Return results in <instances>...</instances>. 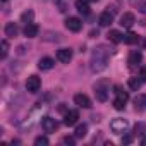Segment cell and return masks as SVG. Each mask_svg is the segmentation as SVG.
<instances>
[{
	"mask_svg": "<svg viewBox=\"0 0 146 146\" xmlns=\"http://www.w3.org/2000/svg\"><path fill=\"white\" fill-rule=\"evenodd\" d=\"M108 55H110V50L105 46V45H100L98 48H95L93 55H91V62H90V67L93 72H102L107 69V64H108Z\"/></svg>",
	"mask_w": 146,
	"mask_h": 146,
	"instance_id": "obj_1",
	"label": "cell"
},
{
	"mask_svg": "<svg viewBox=\"0 0 146 146\" xmlns=\"http://www.w3.org/2000/svg\"><path fill=\"white\" fill-rule=\"evenodd\" d=\"M127 127H129V122L125 119H120V117H117L110 122V131L113 134H122V132L127 131Z\"/></svg>",
	"mask_w": 146,
	"mask_h": 146,
	"instance_id": "obj_2",
	"label": "cell"
},
{
	"mask_svg": "<svg viewBox=\"0 0 146 146\" xmlns=\"http://www.w3.org/2000/svg\"><path fill=\"white\" fill-rule=\"evenodd\" d=\"M40 88H41V79H40L38 76H29V78L26 79V90H28L29 93H38Z\"/></svg>",
	"mask_w": 146,
	"mask_h": 146,
	"instance_id": "obj_3",
	"label": "cell"
},
{
	"mask_svg": "<svg viewBox=\"0 0 146 146\" xmlns=\"http://www.w3.org/2000/svg\"><path fill=\"white\" fill-rule=\"evenodd\" d=\"M65 28H67L69 31H72V33H78V31H81V28H83V21H81L79 17H67V19H65Z\"/></svg>",
	"mask_w": 146,
	"mask_h": 146,
	"instance_id": "obj_4",
	"label": "cell"
},
{
	"mask_svg": "<svg viewBox=\"0 0 146 146\" xmlns=\"http://www.w3.org/2000/svg\"><path fill=\"white\" fill-rule=\"evenodd\" d=\"M41 127H43L45 132H55L57 127H58V124H57V120L52 119V117H43V120H41Z\"/></svg>",
	"mask_w": 146,
	"mask_h": 146,
	"instance_id": "obj_5",
	"label": "cell"
},
{
	"mask_svg": "<svg viewBox=\"0 0 146 146\" xmlns=\"http://www.w3.org/2000/svg\"><path fill=\"white\" fill-rule=\"evenodd\" d=\"M23 33H24L26 38H36L38 33H40V28H38V24H35V23H28V24L24 26Z\"/></svg>",
	"mask_w": 146,
	"mask_h": 146,
	"instance_id": "obj_6",
	"label": "cell"
},
{
	"mask_svg": "<svg viewBox=\"0 0 146 146\" xmlns=\"http://www.w3.org/2000/svg\"><path fill=\"white\" fill-rule=\"evenodd\" d=\"M72 58V50L70 48H60L57 50V60L62 62V64H69Z\"/></svg>",
	"mask_w": 146,
	"mask_h": 146,
	"instance_id": "obj_7",
	"label": "cell"
},
{
	"mask_svg": "<svg viewBox=\"0 0 146 146\" xmlns=\"http://www.w3.org/2000/svg\"><path fill=\"white\" fill-rule=\"evenodd\" d=\"M95 95H96V100L98 102H105L108 98V90L105 86V83H100L95 86Z\"/></svg>",
	"mask_w": 146,
	"mask_h": 146,
	"instance_id": "obj_8",
	"label": "cell"
},
{
	"mask_svg": "<svg viewBox=\"0 0 146 146\" xmlns=\"http://www.w3.org/2000/svg\"><path fill=\"white\" fill-rule=\"evenodd\" d=\"M74 103H76L78 107H81V108H91V100H90L86 95H83V93L74 95Z\"/></svg>",
	"mask_w": 146,
	"mask_h": 146,
	"instance_id": "obj_9",
	"label": "cell"
},
{
	"mask_svg": "<svg viewBox=\"0 0 146 146\" xmlns=\"http://www.w3.org/2000/svg\"><path fill=\"white\" fill-rule=\"evenodd\" d=\"M78 119H79V112L78 110H69L65 115H64V124L65 125H74L76 122H78Z\"/></svg>",
	"mask_w": 146,
	"mask_h": 146,
	"instance_id": "obj_10",
	"label": "cell"
},
{
	"mask_svg": "<svg viewBox=\"0 0 146 146\" xmlns=\"http://www.w3.org/2000/svg\"><path fill=\"white\" fill-rule=\"evenodd\" d=\"M98 23H100V26H110V24L113 23V12H112V11L102 12L100 17H98Z\"/></svg>",
	"mask_w": 146,
	"mask_h": 146,
	"instance_id": "obj_11",
	"label": "cell"
},
{
	"mask_svg": "<svg viewBox=\"0 0 146 146\" xmlns=\"http://www.w3.org/2000/svg\"><path fill=\"white\" fill-rule=\"evenodd\" d=\"M134 23H136V17H134L132 12H125V14L120 16V26H124V28H132Z\"/></svg>",
	"mask_w": 146,
	"mask_h": 146,
	"instance_id": "obj_12",
	"label": "cell"
},
{
	"mask_svg": "<svg viewBox=\"0 0 146 146\" xmlns=\"http://www.w3.org/2000/svg\"><path fill=\"white\" fill-rule=\"evenodd\" d=\"M107 38H108V41H112V43H115V45H119V43L124 41V35H122L120 31H117V29H110L108 35H107Z\"/></svg>",
	"mask_w": 146,
	"mask_h": 146,
	"instance_id": "obj_13",
	"label": "cell"
},
{
	"mask_svg": "<svg viewBox=\"0 0 146 146\" xmlns=\"http://www.w3.org/2000/svg\"><path fill=\"white\" fill-rule=\"evenodd\" d=\"M141 58H143L141 52H137V50H132V52L129 53V60H127L129 67H136V65H137V64L141 62Z\"/></svg>",
	"mask_w": 146,
	"mask_h": 146,
	"instance_id": "obj_14",
	"label": "cell"
},
{
	"mask_svg": "<svg viewBox=\"0 0 146 146\" xmlns=\"http://www.w3.org/2000/svg\"><path fill=\"white\" fill-rule=\"evenodd\" d=\"M134 107H136L137 112L146 110V95H144V93H141V95H137V96L134 98Z\"/></svg>",
	"mask_w": 146,
	"mask_h": 146,
	"instance_id": "obj_15",
	"label": "cell"
},
{
	"mask_svg": "<svg viewBox=\"0 0 146 146\" xmlns=\"http://www.w3.org/2000/svg\"><path fill=\"white\" fill-rule=\"evenodd\" d=\"M53 65H55V60L50 58V57H43V58H40V62H38V67H40L41 70H50Z\"/></svg>",
	"mask_w": 146,
	"mask_h": 146,
	"instance_id": "obj_16",
	"label": "cell"
},
{
	"mask_svg": "<svg viewBox=\"0 0 146 146\" xmlns=\"http://www.w3.org/2000/svg\"><path fill=\"white\" fill-rule=\"evenodd\" d=\"M76 9L79 14L88 16L90 14V5H88V0H76Z\"/></svg>",
	"mask_w": 146,
	"mask_h": 146,
	"instance_id": "obj_17",
	"label": "cell"
},
{
	"mask_svg": "<svg viewBox=\"0 0 146 146\" xmlns=\"http://www.w3.org/2000/svg\"><path fill=\"white\" fill-rule=\"evenodd\" d=\"M113 93H115V96H117L119 100H124V102L129 100V93L124 91V88H122L120 84H115V86H113Z\"/></svg>",
	"mask_w": 146,
	"mask_h": 146,
	"instance_id": "obj_18",
	"label": "cell"
},
{
	"mask_svg": "<svg viewBox=\"0 0 146 146\" xmlns=\"http://www.w3.org/2000/svg\"><path fill=\"white\" fill-rule=\"evenodd\" d=\"M17 33H19V28H17V24H14V23H9V24L5 26V35H7L9 38H14V36H17Z\"/></svg>",
	"mask_w": 146,
	"mask_h": 146,
	"instance_id": "obj_19",
	"label": "cell"
},
{
	"mask_svg": "<svg viewBox=\"0 0 146 146\" xmlns=\"http://www.w3.org/2000/svg\"><path fill=\"white\" fill-rule=\"evenodd\" d=\"M137 41H139V36H137L136 33L129 31L127 35H124V43H127V45H136Z\"/></svg>",
	"mask_w": 146,
	"mask_h": 146,
	"instance_id": "obj_20",
	"label": "cell"
},
{
	"mask_svg": "<svg viewBox=\"0 0 146 146\" xmlns=\"http://www.w3.org/2000/svg\"><path fill=\"white\" fill-rule=\"evenodd\" d=\"M86 134H88V125H86V124H79V125L76 127V131H74V136H76L78 139H83Z\"/></svg>",
	"mask_w": 146,
	"mask_h": 146,
	"instance_id": "obj_21",
	"label": "cell"
},
{
	"mask_svg": "<svg viewBox=\"0 0 146 146\" xmlns=\"http://www.w3.org/2000/svg\"><path fill=\"white\" fill-rule=\"evenodd\" d=\"M127 84H129V88H131L132 91H137V90L141 88V84H143V79H141V78H131Z\"/></svg>",
	"mask_w": 146,
	"mask_h": 146,
	"instance_id": "obj_22",
	"label": "cell"
},
{
	"mask_svg": "<svg viewBox=\"0 0 146 146\" xmlns=\"http://www.w3.org/2000/svg\"><path fill=\"white\" fill-rule=\"evenodd\" d=\"M33 17H35V12L33 11H24L23 14H21V21L23 23H33Z\"/></svg>",
	"mask_w": 146,
	"mask_h": 146,
	"instance_id": "obj_23",
	"label": "cell"
},
{
	"mask_svg": "<svg viewBox=\"0 0 146 146\" xmlns=\"http://www.w3.org/2000/svg\"><path fill=\"white\" fill-rule=\"evenodd\" d=\"M125 103H127V102L119 100V98H115V100H113V107H115V110H124V108H125Z\"/></svg>",
	"mask_w": 146,
	"mask_h": 146,
	"instance_id": "obj_24",
	"label": "cell"
},
{
	"mask_svg": "<svg viewBox=\"0 0 146 146\" xmlns=\"http://www.w3.org/2000/svg\"><path fill=\"white\" fill-rule=\"evenodd\" d=\"M50 141H48V137L46 136H38L36 139H35V144L36 146H41V144H48Z\"/></svg>",
	"mask_w": 146,
	"mask_h": 146,
	"instance_id": "obj_25",
	"label": "cell"
},
{
	"mask_svg": "<svg viewBox=\"0 0 146 146\" xmlns=\"http://www.w3.org/2000/svg\"><path fill=\"white\" fill-rule=\"evenodd\" d=\"M7 53H9V43H7V40H4V41H2V53H0V57L5 58Z\"/></svg>",
	"mask_w": 146,
	"mask_h": 146,
	"instance_id": "obj_26",
	"label": "cell"
},
{
	"mask_svg": "<svg viewBox=\"0 0 146 146\" xmlns=\"http://www.w3.org/2000/svg\"><path fill=\"white\" fill-rule=\"evenodd\" d=\"M62 143H64V144H69V146H74L76 139H74V137H70V136H65V137L62 139Z\"/></svg>",
	"mask_w": 146,
	"mask_h": 146,
	"instance_id": "obj_27",
	"label": "cell"
},
{
	"mask_svg": "<svg viewBox=\"0 0 146 146\" xmlns=\"http://www.w3.org/2000/svg\"><path fill=\"white\" fill-rule=\"evenodd\" d=\"M139 78H141L143 81H146V67H143V69H141V74H139Z\"/></svg>",
	"mask_w": 146,
	"mask_h": 146,
	"instance_id": "obj_28",
	"label": "cell"
},
{
	"mask_svg": "<svg viewBox=\"0 0 146 146\" xmlns=\"http://www.w3.org/2000/svg\"><path fill=\"white\" fill-rule=\"evenodd\" d=\"M131 141H132V137H131V136H127V137H122V143H125V144H127V143H131Z\"/></svg>",
	"mask_w": 146,
	"mask_h": 146,
	"instance_id": "obj_29",
	"label": "cell"
},
{
	"mask_svg": "<svg viewBox=\"0 0 146 146\" xmlns=\"http://www.w3.org/2000/svg\"><path fill=\"white\" fill-rule=\"evenodd\" d=\"M141 11H143V12H144V14H146V2H144V4H143V5H141Z\"/></svg>",
	"mask_w": 146,
	"mask_h": 146,
	"instance_id": "obj_30",
	"label": "cell"
},
{
	"mask_svg": "<svg viewBox=\"0 0 146 146\" xmlns=\"http://www.w3.org/2000/svg\"><path fill=\"white\" fill-rule=\"evenodd\" d=\"M141 144H143V146H146V136H144V137L141 139Z\"/></svg>",
	"mask_w": 146,
	"mask_h": 146,
	"instance_id": "obj_31",
	"label": "cell"
},
{
	"mask_svg": "<svg viewBox=\"0 0 146 146\" xmlns=\"http://www.w3.org/2000/svg\"><path fill=\"white\" fill-rule=\"evenodd\" d=\"M88 2H98V0H88Z\"/></svg>",
	"mask_w": 146,
	"mask_h": 146,
	"instance_id": "obj_32",
	"label": "cell"
},
{
	"mask_svg": "<svg viewBox=\"0 0 146 146\" xmlns=\"http://www.w3.org/2000/svg\"><path fill=\"white\" fill-rule=\"evenodd\" d=\"M144 48H146V40H144Z\"/></svg>",
	"mask_w": 146,
	"mask_h": 146,
	"instance_id": "obj_33",
	"label": "cell"
},
{
	"mask_svg": "<svg viewBox=\"0 0 146 146\" xmlns=\"http://www.w3.org/2000/svg\"><path fill=\"white\" fill-rule=\"evenodd\" d=\"M2 2H7V0H2Z\"/></svg>",
	"mask_w": 146,
	"mask_h": 146,
	"instance_id": "obj_34",
	"label": "cell"
}]
</instances>
